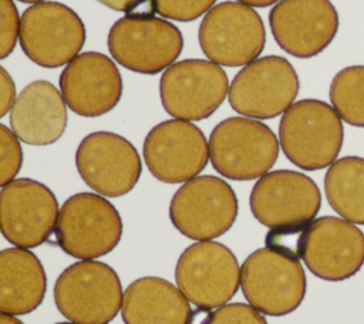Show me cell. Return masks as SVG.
Segmentation results:
<instances>
[{"instance_id": "1", "label": "cell", "mask_w": 364, "mask_h": 324, "mask_svg": "<svg viewBox=\"0 0 364 324\" xmlns=\"http://www.w3.org/2000/svg\"><path fill=\"white\" fill-rule=\"evenodd\" d=\"M343 139L341 118L324 101L300 99L282 114L279 145L284 156L300 169L330 166L341 151Z\"/></svg>"}, {"instance_id": "2", "label": "cell", "mask_w": 364, "mask_h": 324, "mask_svg": "<svg viewBox=\"0 0 364 324\" xmlns=\"http://www.w3.org/2000/svg\"><path fill=\"white\" fill-rule=\"evenodd\" d=\"M209 159L213 169L232 180H252L266 175L277 161L279 139L262 121L230 117L210 132Z\"/></svg>"}, {"instance_id": "3", "label": "cell", "mask_w": 364, "mask_h": 324, "mask_svg": "<svg viewBox=\"0 0 364 324\" xmlns=\"http://www.w3.org/2000/svg\"><path fill=\"white\" fill-rule=\"evenodd\" d=\"M117 271L102 261L81 260L68 266L54 286L58 311L75 324H108L122 304Z\"/></svg>"}, {"instance_id": "4", "label": "cell", "mask_w": 364, "mask_h": 324, "mask_svg": "<svg viewBox=\"0 0 364 324\" xmlns=\"http://www.w3.org/2000/svg\"><path fill=\"white\" fill-rule=\"evenodd\" d=\"M55 239L68 256L91 260L112 252L122 236L117 207L98 193L70 196L58 210Z\"/></svg>"}, {"instance_id": "5", "label": "cell", "mask_w": 364, "mask_h": 324, "mask_svg": "<svg viewBox=\"0 0 364 324\" xmlns=\"http://www.w3.org/2000/svg\"><path fill=\"white\" fill-rule=\"evenodd\" d=\"M240 288L247 303L259 313L280 317L301 304L307 280L299 259L263 247L245 259L240 267Z\"/></svg>"}, {"instance_id": "6", "label": "cell", "mask_w": 364, "mask_h": 324, "mask_svg": "<svg viewBox=\"0 0 364 324\" xmlns=\"http://www.w3.org/2000/svg\"><path fill=\"white\" fill-rule=\"evenodd\" d=\"M239 203L232 186L212 175L195 176L175 192L169 219L175 229L192 240H212L235 223Z\"/></svg>"}, {"instance_id": "7", "label": "cell", "mask_w": 364, "mask_h": 324, "mask_svg": "<svg viewBox=\"0 0 364 324\" xmlns=\"http://www.w3.org/2000/svg\"><path fill=\"white\" fill-rule=\"evenodd\" d=\"M85 37L80 16L58 1L33 4L20 17V47L33 63L44 68L67 65L80 54Z\"/></svg>"}, {"instance_id": "8", "label": "cell", "mask_w": 364, "mask_h": 324, "mask_svg": "<svg viewBox=\"0 0 364 324\" xmlns=\"http://www.w3.org/2000/svg\"><path fill=\"white\" fill-rule=\"evenodd\" d=\"M198 40L210 61L223 67H242L262 54L266 30L253 7L239 1H223L205 14Z\"/></svg>"}, {"instance_id": "9", "label": "cell", "mask_w": 364, "mask_h": 324, "mask_svg": "<svg viewBox=\"0 0 364 324\" xmlns=\"http://www.w3.org/2000/svg\"><path fill=\"white\" fill-rule=\"evenodd\" d=\"M107 44L119 65L152 75L176 61L183 48V37L165 18L124 16L109 28Z\"/></svg>"}, {"instance_id": "10", "label": "cell", "mask_w": 364, "mask_h": 324, "mask_svg": "<svg viewBox=\"0 0 364 324\" xmlns=\"http://www.w3.org/2000/svg\"><path fill=\"white\" fill-rule=\"evenodd\" d=\"M175 279L182 294L198 308L226 304L240 284V267L233 252L213 240L188 246L179 256Z\"/></svg>"}, {"instance_id": "11", "label": "cell", "mask_w": 364, "mask_h": 324, "mask_svg": "<svg viewBox=\"0 0 364 324\" xmlns=\"http://www.w3.org/2000/svg\"><path fill=\"white\" fill-rule=\"evenodd\" d=\"M299 75L289 60L266 55L246 64L229 85V104L243 117L270 119L282 115L299 94Z\"/></svg>"}, {"instance_id": "12", "label": "cell", "mask_w": 364, "mask_h": 324, "mask_svg": "<svg viewBox=\"0 0 364 324\" xmlns=\"http://www.w3.org/2000/svg\"><path fill=\"white\" fill-rule=\"evenodd\" d=\"M229 80L220 65L210 60L189 58L168 67L159 81L164 109L176 119L209 118L225 101Z\"/></svg>"}, {"instance_id": "13", "label": "cell", "mask_w": 364, "mask_h": 324, "mask_svg": "<svg viewBox=\"0 0 364 324\" xmlns=\"http://www.w3.org/2000/svg\"><path fill=\"white\" fill-rule=\"evenodd\" d=\"M75 166L81 179L98 195L118 198L138 183L142 163L135 146L124 136L97 131L80 142Z\"/></svg>"}, {"instance_id": "14", "label": "cell", "mask_w": 364, "mask_h": 324, "mask_svg": "<svg viewBox=\"0 0 364 324\" xmlns=\"http://www.w3.org/2000/svg\"><path fill=\"white\" fill-rule=\"evenodd\" d=\"M249 206L255 219L269 229L304 225L316 219L321 193L310 176L279 169L257 179L249 196Z\"/></svg>"}, {"instance_id": "15", "label": "cell", "mask_w": 364, "mask_h": 324, "mask_svg": "<svg viewBox=\"0 0 364 324\" xmlns=\"http://www.w3.org/2000/svg\"><path fill=\"white\" fill-rule=\"evenodd\" d=\"M58 210L54 193L44 183L13 179L0 190V232L16 247H37L54 232Z\"/></svg>"}, {"instance_id": "16", "label": "cell", "mask_w": 364, "mask_h": 324, "mask_svg": "<svg viewBox=\"0 0 364 324\" xmlns=\"http://www.w3.org/2000/svg\"><path fill=\"white\" fill-rule=\"evenodd\" d=\"M301 260L321 280H347L364 266V233L343 217H316L306 227Z\"/></svg>"}, {"instance_id": "17", "label": "cell", "mask_w": 364, "mask_h": 324, "mask_svg": "<svg viewBox=\"0 0 364 324\" xmlns=\"http://www.w3.org/2000/svg\"><path fill=\"white\" fill-rule=\"evenodd\" d=\"M142 152L151 175L165 183L198 176L209 161L203 132L191 121L176 118L155 125L145 136Z\"/></svg>"}, {"instance_id": "18", "label": "cell", "mask_w": 364, "mask_h": 324, "mask_svg": "<svg viewBox=\"0 0 364 324\" xmlns=\"http://www.w3.org/2000/svg\"><path fill=\"white\" fill-rule=\"evenodd\" d=\"M277 45L296 58L323 53L338 31V13L330 0H280L269 13Z\"/></svg>"}, {"instance_id": "19", "label": "cell", "mask_w": 364, "mask_h": 324, "mask_svg": "<svg viewBox=\"0 0 364 324\" xmlns=\"http://www.w3.org/2000/svg\"><path fill=\"white\" fill-rule=\"evenodd\" d=\"M60 92L65 105L81 117H100L117 107L122 78L105 54L85 51L73 58L60 74Z\"/></svg>"}, {"instance_id": "20", "label": "cell", "mask_w": 364, "mask_h": 324, "mask_svg": "<svg viewBox=\"0 0 364 324\" xmlns=\"http://www.w3.org/2000/svg\"><path fill=\"white\" fill-rule=\"evenodd\" d=\"M67 107L61 92L46 80L26 85L10 109V126L28 145L43 146L61 138L67 126Z\"/></svg>"}, {"instance_id": "21", "label": "cell", "mask_w": 364, "mask_h": 324, "mask_svg": "<svg viewBox=\"0 0 364 324\" xmlns=\"http://www.w3.org/2000/svg\"><path fill=\"white\" fill-rule=\"evenodd\" d=\"M125 324H191L192 310L182 291L161 277H141L124 291Z\"/></svg>"}, {"instance_id": "22", "label": "cell", "mask_w": 364, "mask_h": 324, "mask_svg": "<svg viewBox=\"0 0 364 324\" xmlns=\"http://www.w3.org/2000/svg\"><path fill=\"white\" fill-rule=\"evenodd\" d=\"M47 277L38 257L23 247L0 252V313L23 315L44 300Z\"/></svg>"}, {"instance_id": "23", "label": "cell", "mask_w": 364, "mask_h": 324, "mask_svg": "<svg viewBox=\"0 0 364 324\" xmlns=\"http://www.w3.org/2000/svg\"><path fill=\"white\" fill-rule=\"evenodd\" d=\"M324 193L340 217L364 225V158L336 159L324 175Z\"/></svg>"}, {"instance_id": "24", "label": "cell", "mask_w": 364, "mask_h": 324, "mask_svg": "<svg viewBox=\"0 0 364 324\" xmlns=\"http://www.w3.org/2000/svg\"><path fill=\"white\" fill-rule=\"evenodd\" d=\"M328 97L344 122L364 128V65L340 70L330 82Z\"/></svg>"}, {"instance_id": "25", "label": "cell", "mask_w": 364, "mask_h": 324, "mask_svg": "<svg viewBox=\"0 0 364 324\" xmlns=\"http://www.w3.org/2000/svg\"><path fill=\"white\" fill-rule=\"evenodd\" d=\"M196 313L199 315L192 313L191 324H267L262 313L245 303H226L213 311L199 308Z\"/></svg>"}, {"instance_id": "26", "label": "cell", "mask_w": 364, "mask_h": 324, "mask_svg": "<svg viewBox=\"0 0 364 324\" xmlns=\"http://www.w3.org/2000/svg\"><path fill=\"white\" fill-rule=\"evenodd\" d=\"M23 165L20 139L6 125L0 124V188L11 182Z\"/></svg>"}, {"instance_id": "27", "label": "cell", "mask_w": 364, "mask_h": 324, "mask_svg": "<svg viewBox=\"0 0 364 324\" xmlns=\"http://www.w3.org/2000/svg\"><path fill=\"white\" fill-rule=\"evenodd\" d=\"M309 223L273 227L264 237L266 247L284 256L301 260L303 236Z\"/></svg>"}, {"instance_id": "28", "label": "cell", "mask_w": 364, "mask_h": 324, "mask_svg": "<svg viewBox=\"0 0 364 324\" xmlns=\"http://www.w3.org/2000/svg\"><path fill=\"white\" fill-rule=\"evenodd\" d=\"M155 9L164 18L175 21H193L206 14L216 0H154Z\"/></svg>"}, {"instance_id": "29", "label": "cell", "mask_w": 364, "mask_h": 324, "mask_svg": "<svg viewBox=\"0 0 364 324\" xmlns=\"http://www.w3.org/2000/svg\"><path fill=\"white\" fill-rule=\"evenodd\" d=\"M20 16L13 0H0V60L9 57L17 43Z\"/></svg>"}, {"instance_id": "30", "label": "cell", "mask_w": 364, "mask_h": 324, "mask_svg": "<svg viewBox=\"0 0 364 324\" xmlns=\"http://www.w3.org/2000/svg\"><path fill=\"white\" fill-rule=\"evenodd\" d=\"M101 4L122 11L129 17H152L156 13L154 0H97Z\"/></svg>"}, {"instance_id": "31", "label": "cell", "mask_w": 364, "mask_h": 324, "mask_svg": "<svg viewBox=\"0 0 364 324\" xmlns=\"http://www.w3.org/2000/svg\"><path fill=\"white\" fill-rule=\"evenodd\" d=\"M16 101V85L10 74L0 65V118H3Z\"/></svg>"}, {"instance_id": "32", "label": "cell", "mask_w": 364, "mask_h": 324, "mask_svg": "<svg viewBox=\"0 0 364 324\" xmlns=\"http://www.w3.org/2000/svg\"><path fill=\"white\" fill-rule=\"evenodd\" d=\"M239 3H243L246 6H250V7H267V6H272L280 0H237Z\"/></svg>"}, {"instance_id": "33", "label": "cell", "mask_w": 364, "mask_h": 324, "mask_svg": "<svg viewBox=\"0 0 364 324\" xmlns=\"http://www.w3.org/2000/svg\"><path fill=\"white\" fill-rule=\"evenodd\" d=\"M0 324H24V323L20 321V320H18L17 317H14V315L0 313Z\"/></svg>"}, {"instance_id": "34", "label": "cell", "mask_w": 364, "mask_h": 324, "mask_svg": "<svg viewBox=\"0 0 364 324\" xmlns=\"http://www.w3.org/2000/svg\"><path fill=\"white\" fill-rule=\"evenodd\" d=\"M18 1H21V3H33V4H37V3H41V1H44V0H18Z\"/></svg>"}, {"instance_id": "35", "label": "cell", "mask_w": 364, "mask_h": 324, "mask_svg": "<svg viewBox=\"0 0 364 324\" xmlns=\"http://www.w3.org/2000/svg\"><path fill=\"white\" fill-rule=\"evenodd\" d=\"M55 324H75V323L71 321V323H55Z\"/></svg>"}]
</instances>
